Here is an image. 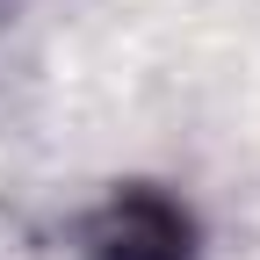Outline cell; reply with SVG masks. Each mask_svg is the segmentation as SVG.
Instances as JSON below:
<instances>
[{"label":"cell","mask_w":260,"mask_h":260,"mask_svg":"<svg viewBox=\"0 0 260 260\" xmlns=\"http://www.w3.org/2000/svg\"><path fill=\"white\" fill-rule=\"evenodd\" d=\"M80 260H195V217L167 188L130 181L80 217Z\"/></svg>","instance_id":"1"}]
</instances>
